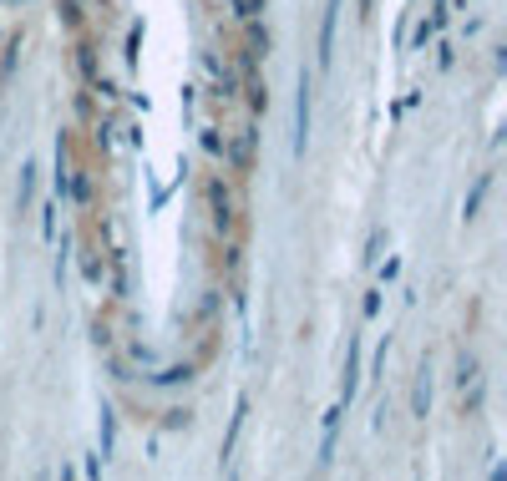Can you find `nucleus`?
<instances>
[{"label":"nucleus","instance_id":"obj_1","mask_svg":"<svg viewBox=\"0 0 507 481\" xmlns=\"http://www.w3.org/2000/svg\"><path fill=\"white\" fill-rule=\"evenodd\" d=\"M310 147V71H300V97H294V158Z\"/></svg>","mask_w":507,"mask_h":481},{"label":"nucleus","instance_id":"obj_2","mask_svg":"<svg viewBox=\"0 0 507 481\" xmlns=\"http://www.w3.org/2000/svg\"><path fill=\"white\" fill-rule=\"evenodd\" d=\"M335 15H340V0H330L320 20V67H330V51H335Z\"/></svg>","mask_w":507,"mask_h":481},{"label":"nucleus","instance_id":"obj_3","mask_svg":"<svg viewBox=\"0 0 507 481\" xmlns=\"http://www.w3.org/2000/svg\"><path fill=\"white\" fill-rule=\"evenodd\" d=\"M487 188H492V178H487V172H482V178L472 183V193H467V203H461V218H467V223H472V218H477V208H482V198H487Z\"/></svg>","mask_w":507,"mask_h":481},{"label":"nucleus","instance_id":"obj_4","mask_svg":"<svg viewBox=\"0 0 507 481\" xmlns=\"http://www.w3.org/2000/svg\"><path fill=\"white\" fill-rule=\"evenodd\" d=\"M355 375H361V344H350V355H345V390H340V405H350V396H355Z\"/></svg>","mask_w":507,"mask_h":481},{"label":"nucleus","instance_id":"obj_5","mask_svg":"<svg viewBox=\"0 0 507 481\" xmlns=\"http://www.w3.org/2000/svg\"><path fill=\"white\" fill-rule=\"evenodd\" d=\"M244 415H249V400L234 405V421H228V435H223V466H228V456H234V441H239V431H244Z\"/></svg>","mask_w":507,"mask_h":481},{"label":"nucleus","instance_id":"obj_6","mask_svg":"<svg viewBox=\"0 0 507 481\" xmlns=\"http://www.w3.org/2000/svg\"><path fill=\"white\" fill-rule=\"evenodd\" d=\"M208 203H214V223L228 228V193H223V183H208Z\"/></svg>","mask_w":507,"mask_h":481},{"label":"nucleus","instance_id":"obj_7","mask_svg":"<svg viewBox=\"0 0 507 481\" xmlns=\"http://www.w3.org/2000/svg\"><path fill=\"white\" fill-rule=\"evenodd\" d=\"M188 380H193V365H167L153 375V385H188Z\"/></svg>","mask_w":507,"mask_h":481},{"label":"nucleus","instance_id":"obj_8","mask_svg":"<svg viewBox=\"0 0 507 481\" xmlns=\"http://www.w3.org/2000/svg\"><path fill=\"white\" fill-rule=\"evenodd\" d=\"M426 405H431V375H426V365H421V380H416V396H411V410H416V415H426Z\"/></svg>","mask_w":507,"mask_h":481},{"label":"nucleus","instance_id":"obj_9","mask_svg":"<svg viewBox=\"0 0 507 481\" xmlns=\"http://www.w3.org/2000/svg\"><path fill=\"white\" fill-rule=\"evenodd\" d=\"M112 441H117V421H112V410L102 405V461L112 456Z\"/></svg>","mask_w":507,"mask_h":481},{"label":"nucleus","instance_id":"obj_10","mask_svg":"<svg viewBox=\"0 0 507 481\" xmlns=\"http://www.w3.org/2000/svg\"><path fill=\"white\" fill-rule=\"evenodd\" d=\"M457 380H461V385H477V360H472V355H461V365H457Z\"/></svg>","mask_w":507,"mask_h":481},{"label":"nucleus","instance_id":"obj_11","mask_svg":"<svg viewBox=\"0 0 507 481\" xmlns=\"http://www.w3.org/2000/svg\"><path fill=\"white\" fill-rule=\"evenodd\" d=\"M249 152H254V132H244V137H239V147H234V162H239V167L249 162Z\"/></svg>","mask_w":507,"mask_h":481},{"label":"nucleus","instance_id":"obj_12","mask_svg":"<svg viewBox=\"0 0 507 481\" xmlns=\"http://www.w3.org/2000/svg\"><path fill=\"white\" fill-rule=\"evenodd\" d=\"M431 36H436V26H431V20H426V26H416V46L426 51V46H431Z\"/></svg>","mask_w":507,"mask_h":481},{"label":"nucleus","instance_id":"obj_13","mask_svg":"<svg viewBox=\"0 0 507 481\" xmlns=\"http://www.w3.org/2000/svg\"><path fill=\"white\" fill-rule=\"evenodd\" d=\"M6 6H11V0H6Z\"/></svg>","mask_w":507,"mask_h":481}]
</instances>
